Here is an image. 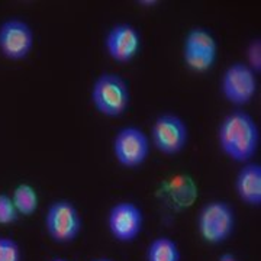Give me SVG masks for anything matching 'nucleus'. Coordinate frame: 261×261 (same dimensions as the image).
Returning a JSON list of instances; mask_svg holds the SVG:
<instances>
[{"mask_svg":"<svg viewBox=\"0 0 261 261\" xmlns=\"http://www.w3.org/2000/svg\"><path fill=\"white\" fill-rule=\"evenodd\" d=\"M44 225L53 243L67 245L74 243L83 231V218L73 202L58 199L48 206Z\"/></svg>","mask_w":261,"mask_h":261,"instance_id":"4","label":"nucleus"},{"mask_svg":"<svg viewBox=\"0 0 261 261\" xmlns=\"http://www.w3.org/2000/svg\"><path fill=\"white\" fill-rule=\"evenodd\" d=\"M255 74L261 71V42L260 39H252L247 48V63Z\"/></svg>","mask_w":261,"mask_h":261,"instance_id":"18","label":"nucleus"},{"mask_svg":"<svg viewBox=\"0 0 261 261\" xmlns=\"http://www.w3.org/2000/svg\"><path fill=\"white\" fill-rule=\"evenodd\" d=\"M221 93L233 106H245L257 93V74L245 63L237 61L226 67L221 77Z\"/></svg>","mask_w":261,"mask_h":261,"instance_id":"7","label":"nucleus"},{"mask_svg":"<svg viewBox=\"0 0 261 261\" xmlns=\"http://www.w3.org/2000/svg\"><path fill=\"white\" fill-rule=\"evenodd\" d=\"M103 47L115 63L128 64L140 53V31L130 23H116L106 32Z\"/></svg>","mask_w":261,"mask_h":261,"instance_id":"10","label":"nucleus"},{"mask_svg":"<svg viewBox=\"0 0 261 261\" xmlns=\"http://www.w3.org/2000/svg\"><path fill=\"white\" fill-rule=\"evenodd\" d=\"M235 229L233 207L224 200L207 202L197 215V232L205 243L219 245L226 243Z\"/></svg>","mask_w":261,"mask_h":261,"instance_id":"3","label":"nucleus"},{"mask_svg":"<svg viewBox=\"0 0 261 261\" xmlns=\"http://www.w3.org/2000/svg\"><path fill=\"white\" fill-rule=\"evenodd\" d=\"M34 44V31L25 20L10 18L0 23V54L6 60H25L32 53Z\"/></svg>","mask_w":261,"mask_h":261,"instance_id":"8","label":"nucleus"},{"mask_svg":"<svg viewBox=\"0 0 261 261\" xmlns=\"http://www.w3.org/2000/svg\"><path fill=\"white\" fill-rule=\"evenodd\" d=\"M90 102L106 118H121L129 109L130 89L128 82L116 73H102L94 80Z\"/></svg>","mask_w":261,"mask_h":261,"instance_id":"2","label":"nucleus"},{"mask_svg":"<svg viewBox=\"0 0 261 261\" xmlns=\"http://www.w3.org/2000/svg\"><path fill=\"white\" fill-rule=\"evenodd\" d=\"M18 218L19 214L12 197L6 193H0V225L15 224Z\"/></svg>","mask_w":261,"mask_h":261,"instance_id":"17","label":"nucleus"},{"mask_svg":"<svg viewBox=\"0 0 261 261\" xmlns=\"http://www.w3.org/2000/svg\"><path fill=\"white\" fill-rule=\"evenodd\" d=\"M0 261H22V250L13 238L0 237Z\"/></svg>","mask_w":261,"mask_h":261,"instance_id":"16","label":"nucleus"},{"mask_svg":"<svg viewBox=\"0 0 261 261\" xmlns=\"http://www.w3.org/2000/svg\"><path fill=\"white\" fill-rule=\"evenodd\" d=\"M183 49L189 51H195L200 53L205 56L215 57L218 56V42L212 35V32H209L205 28H192L185 37L183 42Z\"/></svg>","mask_w":261,"mask_h":261,"instance_id":"12","label":"nucleus"},{"mask_svg":"<svg viewBox=\"0 0 261 261\" xmlns=\"http://www.w3.org/2000/svg\"><path fill=\"white\" fill-rule=\"evenodd\" d=\"M12 200L13 205L18 211L19 216H32L37 212L38 205H39V197H38L35 187L31 186L28 183H20L15 187L12 193Z\"/></svg>","mask_w":261,"mask_h":261,"instance_id":"14","label":"nucleus"},{"mask_svg":"<svg viewBox=\"0 0 261 261\" xmlns=\"http://www.w3.org/2000/svg\"><path fill=\"white\" fill-rule=\"evenodd\" d=\"M144 214L134 202H118L109 209L108 229L115 241L121 244L134 243L142 232Z\"/></svg>","mask_w":261,"mask_h":261,"instance_id":"9","label":"nucleus"},{"mask_svg":"<svg viewBox=\"0 0 261 261\" xmlns=\"http://www.w3.org/2000/svg\"><path fill=\"white\" fill-rule=\"evenodd\" d=\"M92 261H113L112 258H108V257H99V258H94Z\"/></svg>","mask_w":261,"mask_h":261,"instance_id":"19","label":"nucleus"},{"mask_svg":"<svg viewBox=\"0 0 261 261\" xmlns=\"http://www.w3.org/2000/svg\"><path fill=\"white\" fill-rule=\"evenodd\" d=\"M218 145L225 157L235 163H250L260 147V128L250 113L233 111L218 126Z\"/></svg>","mask_w":261,"mask_h":261,"instance_id":"1","label":"nucleus"},{"mask_svg":"<svg viewBox=\"0 0 261 261\" xmlns=\"http://www.w3.org/2000/svg\"><path fill=\"white\" fill-rule=\"evenodd\" d=\"M216 58L200 53L183 49V63L193 73H206L214 67Z\"/></svg>","mask_w":261,"mask_h":261,"instance_id":"15","label":"nucleus"},{"mask_svg":"<svg viewBox=\"0 0 261 261\" xmlns=\"http://www.w3.org/2000/svg\"><path fill=\"white\" fill-rule=\"evenodd\" d=\"M149 141L161 154L176 155L187 147L189 128L186 122L177 115L163 113L151 126Z\"/></svg>","mask_w":261,"mask_h":261,"instance_id":"6","label":"nucleus"},{"mask_svg":"<svg viewBox=\"0 0 261 261\" xmlns=\"http://www.w3.org/2000/svg\"><path fill=\"white\" fill-rule=\"evenodd\" d=\"M235 192L240 200L250 207L261 205V166L245 163L235 177Z\"/></svg>","mask_w":261,"mask_h":261,"instance_id":"11","label":"nucleus"},{"mask_svg":"<svg viewBox=\"0 0 261 261\" xmlns=\"http://www.w3.org/2000/svg\"><path fill=\"white\" fill-rule=\"evenodd\" d=\"M49 261H68V260H65V258H63V257H56V258H53V260H49Z\"/></svg>","mask_w":261,"mask_h":261,"instance_id":"20","label":"nucleus"},{"mask_svg":"<svg viewBox=\"0 0 261 261\" xmlns=\"http://www.w3.org/2000/svg\"><path fill=\"white\" fill-rule=\"evenodd\" d=\"M181 254L177 243L168 237H157L147 247L145 261H180Z\"/></svg>","mask_w":261,"mask_h":261,"instance_id":"13","label":"nucleus"},{"mask_svg":"<svg viewBox=\"0 0 261 261\" xmlns=\"http://www.w3.org/2000/svg\"><path fill=\"white\" fill-rule=\"evenodd\" d=\"M112 151L119 166L138 168L148 160L151 141L148 135L138 126H123L113 138Z\"/></svg>","mask_w":261,"mask_h":261,"instance_id":"5","label":"nucleus"}]
</instances>
